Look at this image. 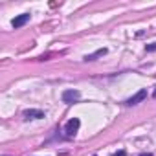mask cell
<instances>
[{
  "instance_id": "3957f363",
  "label": "cell",
  "mask_w": 156,
  "mask_h": 156,
  "mask_svg": "<svg viewBox=\"0 0 156 156\" xmlns=\"http://www.w3.org/2000/svg\"><path fill=\"white\" fill-rule=\"evenodd\" d=\"M79 98H81V92H79V90L70 88V90H64V92H62V101L68 103V105H70V103H75Z\"/></svg>"
},
{
  "instance_id": "30bf717a",
  "label": "cell",
  "mask_w": 156,
  "mask_h": 156,
  "mask_svg": "<svg viewBox=\"0 0 156 156\" xmlns=\"http://www.w3.org/2000/svg\"><path fill=\"white\" fill-rule=\"evenodd\" d=\"M152 98H154V99H156V90H154V94H152Z\"/></svg>"
},
{
  "instance_id": "52a82bcc",
  "label": "cell",
  "mask_w": 156,
  "mask_h": 156,
  "mask_svg": "<svg viewBox=\"0 0 156 156\" xmlns=\"http://www.w3.org/2000/svg\"><path fill=\"white\" fill-rule=\"evenodd\" d=\"M145 51H156V42H151L145 46Z\"/></svg>"
},
{
  "instance_id": "6da1fadb",
  "label": "cell",
  "mask_w": 156,
  "mask_h": 156,
  "mask_svg": "<svg viewBox=\"0 0 156 156\" xmlns=\"http://www.w3.org/2000/svg\"><path fill=\"white\" fill-rule=\"evenodd\" d=\"M79 127H81V121L77 119V118H72V119L66 123V127H64L66 136H75V134H77V130H79Z\"/></svg>"
},
{
  "instance_id": "5b68a950",
  "label": "cell",
  "mask_w": 156,
  "mask_h": 156,
  "mask_svg": "<svg viewBox=\"0 0 156 156\" xmlns=\"http://www.w3.org/2000/svg\"><path fill=\"white\" fill-rule=\"evenodd\" d=\"M30 17H31L30 13H22V15L15 17V19H13V22H11V24H13V28H22V26L30 20Z\"/></svg>"
},
{
  "instance_id": "277c9868",
  "label": "cell",
  "mask_w": 156,
  "mask_h": 156,
  "mask_svg": "<svg viewBox=\"0 0 156 156\" xmlns=\"http://www.w3.org/2000/svg\"><path fill=\"white\" fill-rule=\"evenodd\" d=\"M41 118H44V112L42 110H37V108L24 110V119H41Z\"/></svg>"
},
{
  "instance_id": "8992f818",
  "label": "cell",
  "mask_w": 156,
  "mask_h": 156,
  "mask_svg": "<svg viewBox=\"0 0 156 156\" xmlns=\"http://www.w3.org/2000/svg\"><path fill=\"white\" fill-rule=\"evenodd\" d=\"M105 53H107V48H99L98 51H94V53H90V55H87V57H85V61H96L98 57H103Z\"/></svg>"
},
{
  "instance_id": "7a4b0ae2",
  "label": "cell",
  "mask_w": 156,
  "mask_h": 156,
  "mask_svg": "<svg viewBox=\"0 0 156 156\" xmlns=\"http://www.w3.org/2000/svg\"><path fill=\"white\" fill-rule=\"evenodd\" d=\"M145 98H147V90H138L132 98H129L127 101H125V105L127 107H134V105H138V103H141V101H145Z\"/></svg>"
},
{
  "instance_id": "9c48e42d",
  "label": "cell",
  "mask_w": 156,
  "mask_h": 156,
  "mask_svg": "<svg viewBox=\"0 0 156 156\" xmlns=\"http://www.w3.org/2000/svg\"><path fill=\"white\" fill-rule=\"evenodd\" d=\"M140 156H152L151 152H143V154H140Z\"/></svg>"
},
{
  "instance_id": "ba28073f",
  "label": "cell",
  "mask_w": 156,
  "mask_h": 156,
  "mask_svg": "<svg viewBox=\"0 0 156 156\" xmlns=\"http://www.w3.org/2000/svg\"><path fill=\"white\" fill-rule=\"evenodd\" d=\"M112 156H127V152H125V151L121 149V151H118V152H114Z\"/></svg>"
}]
</instances>
